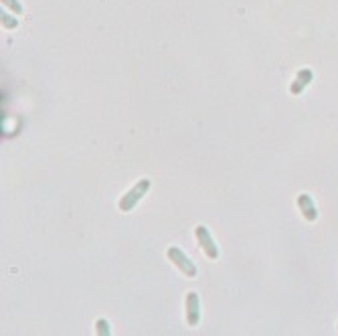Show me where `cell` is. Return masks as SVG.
I'll use <instances>...</instances> for the list:
<instances>
[{"label": "cell", "mask_w": 338, "mask_h": 336, "mask_svg": "<svg viewBox=\"0 0 338 336\" xmlns=\"http://www.w3.org/2000/svg\"><path fill=\"white\" fill-rule=\"evenodd\" d=\"M201 320V304H199V294L188 292L186 294V324L197 326Z\"/></svg>", "instance_id": "obj_4"}, {"label": "cell", "mask_w": 338, "mask_h": 336, "mask_svg": "<svg viewBox=\"0 0 338 336\" xmlns=\"http://www.w3.org/2000/svg\"><path fill=\"white\" fill-rule=\"evenodd\" d=\"M296 203H298L300 213L304 215V219H306V221H316V219H318V209H316V203H314V198H312L310 194H308V192L298 194Z\"/></svg>", "instance_id": "obj_5"}, {"label": "cell", "mask_w": 338, "mask_h": 336, "mask_svg": "<svg viewBox=\"0 0 338 336\" xmlns=\"http://www.w3.org/2000/svg\"><path fill=\"white\" fill-rule=\"evenodd\" d=\"M150 187H152V180H150V178H140L136 185L132 187V189L120 198V203H117L120 211H122V213H130V211L134 209V207L142 201V198L146 196V192L150 191Z\"/></svg>", "instance_id": "obj_1"}, {"label": "cell", "mask_w": 338, "mask_h": 336, "mask_svg": "<svg viewBox=\"0 0 338 336\" xmlns=\"http://www.w3.org/2000/svg\"><path fill=\"white\" fill-rule=\"evenodd\" d=\"M312 79H314V73H312V69H308V67H304V69H300L298 71V75H296V79H293V83L290 85V94L292 96H300L302 91L312 83Z\"/></svg>", "instance_id": "obj_6"}, {"label": "cell", "mask_w": 338, "mask_h": 336, "mask_svg": "<svg viewBox=\"0 0 338 336\" xmlns=\"http://www.w3.org/2000/svg\"><path fill=\"white\" fill-rule=\"evenodd\" d=\"M166 255H168L170 262L184 273L186 278H195L197 276V265L190 262V257L182 249H179V247H168L166 249Z\"/></svg>", "instance_id": "obj_2"}, {"label": "cell", "mask_w": 338, "mask_h": 336, "mask_svg": "<svg viewBox=\"0 0 338 336\" xmlns=\"http://www.w3.org/2000/svg\"><path fill=\"white\" fill-rule=\"evenodd\" d=\"M95 326H97V334L99 336H110V322H108V320L106 318H99L97 320V322H95Z\"/></svg>", "instance_id": "obj_7"}, {"label": "cell", "mask_w": 338, "mask_h": 336, "mask_svg": "<svg viewBox=\"0 0 338 336\" xmlns=\"http://www.w3.org/2000/svg\"><path fill=\"white\" fill-rule=\"evenodd\" d=\"M4 4H8L14 12H23V6L19 4V0H4Z\"/></svg>", "instance_id": "obj_8"}, {"label": "cell", "mask_w": 338, "mask_h": 336, "mask_svg": "<svg viewBox=\"0 0 338 336\" xmlns=\"http://www.w3.org/2000/svg\"><path fill=\"white\" fill-rule=\"evenodd\" d=\"M195 235H197V241H199V245L201 249L204 251V255H207L209 259H217L219 257V247L215 245V241L209 233V229L204 227V225H197L195 227Z\"/></svg>", "instance_id": "obj_3"}]
</instances>
